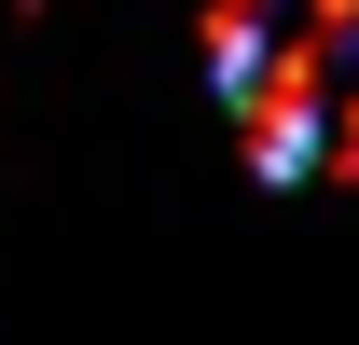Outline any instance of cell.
Masks as SVG:
<instances>
[{
    "mask_svg": "<svg viewBox=\"0 0 359 345\" xmlns=\"http://www.w3.org/2000/svg\"><path fill=\"white\" fill-rule=\"evenodd\" d=\"M208 83L263 180H359V0H208Z\"/></svg>",
    "mask_w": 359,
    "mask_h": 345,
    "instance_id": "6da1fadb",
    "label": "cell"
}]
</instances>
